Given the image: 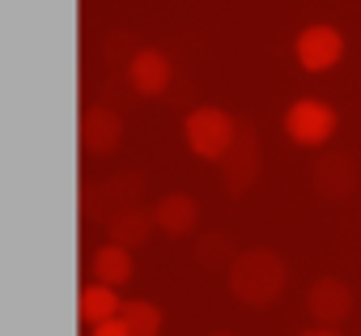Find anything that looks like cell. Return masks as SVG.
Segmentation results:
<instances>
[{"mask_svg": "<svg viewBox=\"0 0 361 336\" xmlns=\"http://www.w3.org/2000/svg\"><path fill=\"white\" fill-rule=\"evenodd\" d=\"M285 281H289V268H285V260H281L276 251H268V247H251V251H243V256L230 264V294H234L238 302H247V306H268V302H276L281 289H285Z\"/></svg>", "mask_w": 361, "mask_h": 336, "instance_id": "6da1fadb", "label": "cell"}, {"mask_svg": "<svg viewBox=\"0 0 361 336\" xmlns=\"http://www.w3.org/2000/svg\"><path fill=\"white\" fill-rule=\"evenodd\" d=\"M183 132H188V145H192V153H196V157L221 162V157L230 153L234 136H238V119H234V115H226L221 107H196V111L188 115Z\"/></svg>", "mask_w": 361, "mask_h": 336, "instance_id": "7a4b0ae2", "label": "cell"}, {"mask_svg": "<svg viewBox=\"0 0 361 336\" xmlns=\"http://www.w3.org/2000/svg\"><path fill=\"white\" fill-rule=\"evenodd\" d=\"M221 175H226L230 196H243L255 184V175H259V136H255L251 119H238V136H234L230 153L221 157Z\"/></svg>", "mask_w": 361, "mask_h": 336, "instance_id": "3957f363", "label": "cell"}, {"mask_svg": "<svg viewBox=\"0 0 361 336\" xmlns=\"http://www.w3.org/2000/svg\"><path fill=\"white\" fill-rule=\"evenodd\" d=\"M285 132L298 145H323L336 132V111L327 102H319V98H302V102H293L285 111Z\"/></svg>", "mask_w": 361, "mask_h": 336, "instance_id": "277c9868", "label": "cell"}, {"mask_svg": "<svg viewBox=\"0 0 361 336\" xmlns=\"http://www.w3.org/2000/svg\"><path fill=\"white\" fill-rule=\"evenodd\" d=\"M293 52H298V64H302L306 73H327L331 64H340L344 39H340L336 26H306V30L298 35Z\"/></svg>", "mask_w": 361, "mask_h": 336, "instance_id": "5b68a950", "label": "cell"}, {"mask_svg": "<svg viewBox=\"0 0 361 336\" xmlns=\"http://www.w3.org/2000/svg\"><path fill=\"white\" fill-rule=\"evenodd\" d=\"M306 306H310V315H314L323 328H336V323H344L348 311H353V289H348L340 277H323V281L310 285Z\"/></svg>", "mask_w": 361, "mask_h": 336, "instance_id": "8992f818", "label": "cell"}, {"mask_svg": "<svg viewBox=\"0 0 361 336\" xmlns=\"http://www.w3.org/2000/svg\"><path fill=\"white\" fill-rule=\"evenodd\" d=\"M357 188V162L348 153H323L314 162V192L327 200H344Z\"/></svg>", "mask_w": 361, "mask_h": 336, "instance_id": "52a82bcc", "label": "cell"}, {"mask_svg": "<svg viewBox=\"0 0 361 336\" xmlns=\"http://www.w3.org/2000/svg\"><path fill=\"white\" fill-rule=\"evenodd\" d=\"M128 81H132L136 94L157 98V94L170 85V60H166L157 47H140V52H132V60H128Z\"/></svg>", "mask_w": 361, "mask_h": 336, "instance_id": "ba28073f", "label": "cell"}, {"mask_svg": "<svg viewBox=\"0 0 361 336\" xmlns=\"http://www.w3.org/2000/svg\"><path fill=\"white\" fill-rule=\"evenodd\" d=\"M123 140V119L111 107H90L81 115V145L85 153H115Z\"/></svg>", "mask_w": 361, "mask_h": 336, "instance_id": "9c48e42d", "label": "cell"}, {"mask_svg": "<svg viewBox=\"0 0 361 336\" xmlns=\"http://www.w3.org/2000/svg\"><path fill=\"white\" fill-rule=\"evenodd\" d=\"M153 226H157V217H153L149 209H140V205H128V209H115V213L106 217V230H111V243H119V247H136V243H145Z\"/></svg>", "mask_w": 361, "mask_h": 336, "instance_id": "30bf717a", "label": "cell"}, {"mask_svg": "<svg viewBox=\"0 0 361 336\" xmlns=\"http://www.w3.org/2000/svg\"><path fill=\"white\" fill-rule=\"evenodd\" d=\"M153 217H157V230H166V234H192V230H196L200 209H196V200H192V196L170 192V196H161V200L153 205Z\"/></svg>", "mask_w": 361, "mask_h": 336, "instance_id": "8fae6325", "label": "cell"}, {"mask_svg": "<svg viewBox=\"0 0 361 336\" xmlns=\"http://www.w3.org/2000/svg\"><path fill=\"white\" fill-rule=\"evenodd\" d=\"M90 268H94V281H102V285L115 289V285H123V281L132 277V251L119 247V243H106V247L94 251Z\"/></svg>", "mask_w": 361, "mask_h": 336, "instance_id": "7c38bea8", "label": "cell"}, {"mask_svg": "<svg viewBox=\"0 0 361 336\" xmlns=\"http://www.w3.org/2000/svg\"><path fill=\"white\" fill-rule=\"evenodd\" d=\"M119 311H123V302H119V294H115L111 285L94 281V285L81 289V319H85L90 328H98V323H106V319H119Z\"/></svg>", "mask_w": 361, "mask_h": 336, "instance_id": "4fadbf2b", "label": "cell"}, {"mask_svg": "<svg viewBox=\"0 0 361 336\" xmlns=\"http://www.w3.org/2000/svg\"><path fill=\"white\" fill-rule=\"evenodd\" d=\"M119 319L132 328V336H157L161 332V311L153 306V302H123V311H119Z\"/></svg>", "mask_w": 361, "mask_h": 336, "instance_id": "5bb4252c", "label": "cell"}, {"mask_svg": "<svg viewBox=\"0 0 361 336\" xmlns=\"http://www.w3.org/2000/svg\"><path fill=\"white\" fill-rule=\"evenodd\" d=\"M196 260L209 264V268H217V264H234L238 256H230V239L226 234H204V243L196 247Z\"/></svg>", "mask_w": 361, "mask_h": 336, "instance_id": "9a60e30c", "label": "cell"}, {"mask_svg": "<svg viewBox=\"0 0 361 336\" xmlns=\"http://www.w3.org/2000/svg\"><path fill=\"white\" fill-rule=\"evenodd\" d=\"M136 192H140V175H119L102 188V200H123V209H128V205H136Z\"/></svg>", "mask_w": 361, "mask_h": 336, "instance_id": "2e32d148", "label": "cell"}, {"mask_svg": "<svg viewBox=\"0 0 361 336\" xmlns=\"http://www.w3.org/2000/svg\"><path fill=\"white\" fill-rule=\"evenodd\" d=\"M90 336H132V328H128L123 319H106V323L90 328Z\"/></svg>", "mask_w": 361, "mask_h": 336, "instance_id": "e0dca14e", "label": "cell"}, {"mask_svg": "<svg viewBox=\"0 0 361 336\" xmlns=\"http://www.w3.org/2000/svg\"><path fill=\"white\" fill-rule=\"evenodd\" d=\"M302 336H336L331 328H314V332H302Z\"/></svg>", "mask_w": 361, "mask_h": 336, "instance_id": "ac0fdd59", "label": "cell"}, {"mask_svg": "<svg viewBox=\"0 0 361 336\" xmlns=\"http://www.w3.org/2000/svg\"><path fill=\"white\" fill-rule=\"evenodd\" d=\"M217 336H230V332H217Z\"/></svg>", "mask_w": 361, "mask_h": 336, "instance_id": "d6986e66", "label": "cell"}]
</instances>
